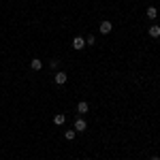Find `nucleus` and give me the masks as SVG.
Here are the masks:
<instances>
[{"label": "nucleus", "mask_w": 160, "mask_h": 160, "mask_svg": "<svg viewBox=\"0 0 160 160\" xmlns=\"http://www.w3.org/2000/svg\"><path fill=\"white\" fill-rule=\"evenodd\" d=\"M66 79H68V75L64 73V71H60V73H56V77H53V83H56V86H64Z\"/></svg>", "instance_id": "nucleus-1"}, {"label": "nucleus", "mask_w": 160, "mask_h": 160, "mask_svg": "<svg viewBox=\"0 0 160 160\" xmlns=\"http://www.w3.org/2000/svg\"><path fill=\"white\" fill-rule=\"evenodd\" d=\"M83 47H86V38H83V37H75L73 38V49L81 51Z\"/></svg>", "instance_id": "nucleus-2"}, {"label": "nucleus", "mask_w": 160, "mask_h": 160, "mask_svg": "<svg viewBox=\"0 0 160 160\" xmlns=\"http://www.w3.org/2000/svg\"><path fill=\"white\" fill-rule=\"evenodd\" d=\"M86 120H83V118H77V120H75V132H83V130H86Z\"/></svg>", "instance_id": "nucleus-3"}, {"label": "nucleus", "mask_w": 160, "mask_h": 160, "mask_svg": "<svg viewBox=\"0 0 160 160\" xmlns=\"http://www.w3.org/2000/svg\"><path fill=\"white\" fill-rule=\"evenodd\" d=\"M111 30H113L111 22H107V19H105V22H100V32H102V34H109Z\"/></svg>", "instance_id": "nucleus-4"}, {"label": "nucleus", "mask_w": 160, "mask_h": 160, "mask_svg": "<svg viewBox=\"0 0 160 160\" xmlns=\"http://www.w3.org/2000/svg\"><path fill=\"white\" fill-rule=\"evenodd\" d=\"M148 34H149L152 38H158V37H160V26H152V28L148 30Z\"/></svg>", "instance_id": "nucleus-5"}, {"label": "nucleus", "mask_w": 160, "mask_h": 160, "mask_svg": "<svg viewBox=\"0 0 160 160\" xmlns=\"http://www.w3.org/2000/svg\"><path fill=\"white\" fill-rule=\"evenodd\" d=\"M30 68H32V71H41V68H43V62L38 60V58H34V60L30 62Z\"/></svg>", "instance_id": "nucleus-6"}, {"label": "nucleus", "mask_w": 160, "mask_h": 160, "mask_svg": "<svg viewBox=\"0 0 160 160\" xmlns=\"http://www.w3.org/2000/svg\"><path fill=\"white\" fill-rule=\"evenodd\" d=\"M145 15H148L149 19H156V17H158V11H156V7H148V11H145Z\"/></svg>", "instance_id": "nucleus-7"}, {"label": "nucleus", "mask_w": 160, "mask_h": 160, "mask_svg": "<svg viewBox=\"0 0 160 160\" xmlns=\"http://www.w3.org/2000/svg\"><path fill=\"white\" fill-rule=\"evenodd\" d=\"M88 109H90V105H88L86 100H81V102L77 105V111H79V113H88Z\"/></svg>", "instance_id": "nucleus-8"}, {"label": "nucleus", "mask_w": 160, "mask_h": 160, "mask_svg": "<svg viewBox=\"0 0 160 160\" xmlns=\"http://www.w3.org/2000/svg\"><path fill=\"white\" fill-rule=\"evenodd\" d=\"M64 120H66V115H64V113H58V115L53 118V124H58V126H62V124H64Z\"/></svg>", "instance_id": "nucleus-9"}, {"label": "nucleus", "mask_w": 160, "mask_h": 160, "mask_svg": "<svg viewBox=\"0 0 160 160\" xmlns=\"http://www.w3.org/2000/svg\"><path fill=\"white\" fill-rule=\"evenodd\" d=\"M75 135H77L75 130H66V132H64V139H66V141H73V139H75Z\"/></svg>", "instance_id": "nucleus-10"}, {"label": "nucleus", "mask_w": 160, "mask_h": 160, "mask_svg": "<svg viewBox=\"0 0 160 160\" xmlns=\"http://www.w3.org/2000/svg\"><path fill=\"white\" fill-rule=\"evenodd\" d=\"M58 64H60V60H56V58H53V60H51V68H58Z\"/></svg>", "instance_id": "nucleus-11"}, {"label": "nucleus", "mask_w": 160, "mask_h": 160, "mask_svg": "<svg viewBox=\"0 0 160 160\" xmlns=\"http://www.w3.org/2000/svg\"><path fill=\"white\" fill-rule=\"evenodd\" d=\"M152 160H160V158H158V156H152Z\"/></svg>", "instance_id": "nucleus-12"}]
</instances>
